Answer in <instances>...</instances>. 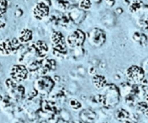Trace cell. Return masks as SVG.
Segmentation results:
<instances>
[{
    "label": "cell",
    "mask_w": 148,
    "mask_h": 123,
    "mask_svg": "<svg viewBox=\"0 0 148 123\" xmlns=\"http://www.w3.org/2000/svg\"><path fill=\"white\" fill-rule=\"evenodd\" d=\"M56 83L53 78L47 75L39 76L38 78L34 81V88L37 91V93L43 96L47 95L54 90Z\"/></svg>",
    "instance_id": "obj_1"
},
{
    "label": "cell",
    "mask_w": 148,
    "mask_h": 123,
    "mask_svg": "<svg viewBox=\"0 0 148 123\" xmlns=\"http://www.w3.org/2000/svg\"><path fill=\"white\" fill-rule=\"evenodd\" d=\"M103 90V95L105 98V105L115 107L119 103L120 99V92L119 88L117 87L115 84H106Z\"/></svg>",
    "instance_id": "obj_2"
},
{
    "label": "cell",
    "mask_w": 148,
    "mask_h": 123,
    "mask_svg": "<svg viewBox=\"0 0 148 123\" xmlns=\"http://www.w3.org/2000/svg\"><path fill=\"white\" fill-rule=\"evenodd\" d=\"M21 45V44L17 37L1 40L0 41V55L4 57L9 56V55H16Z\"/></svg>",
    "instance_id": "obj_3"
},
{
    "label": "cell",
    "mask_w": 148,
    "mask_h": 123,
    "mask_svg": "<svg viewBox=\"0 0 148 123\" xmlns=\"http://www.w3.org/2000/svg\"><path fill=\"white\" fill-rule=\"evenodd\" d=\"M86 40V34L80 29H72L66 37V44L69 49L82 46Z\"/></svg>",
    "instance_id": "obj_4"
},
{
    "label": "cell",
    "mask_w": 148,
    "mask_h": 123,
    "mask_svg": "<svg viewBox=\"0 0 148 123\" xmlns=\"http://www.w3.org/2000/svg\"><path fill=\"white\" fill-rule=\"evenodd\" d=\"M88 43L92 47L98 48L101 47L106 42V33L100 28H92L86 34Z\"/></svg>",
    "instance_id": "obj_5"
},
{
    "label": "cell",
    "mask_w": 148,
    "mask_h": 123,
    "mask_svg": "<svg viewBox=\"0 0 148 123\" xmlns=\"http://www.w3.org/2000/svg\"><path fill=\"white\" fill-rule=\"evenodd\" d=\"M28 74H29V70H27L26 65L21 64V63L13 64L8 71L9 78L17 81L18 83H21V81L27 80Z\"/></svg>",
    "instance_id": "obj_6"
},
{
    "label": "cell",
    "mask_w": 148,
    "mask_h": 123,
    "mask_svg": "<svg viewBox=\"0 0 148 123\" xmlns=\"http://www.w3.org/2000/svg\"><path fill=\"white\" fill-rule=\"evenodd\" d=\"M49 14H50V7L38 1L34 4L31 10L32 18L38 21L45 20L49 16Z\"/></svg>",
    "instance_id": "obj_7"
},
{
    "label": "cell",
    "mask_w": 148,
    "mask_h": 123,
    "mask_svg": "<svg viewBox=\"0 0 148 123\" xmlns=\"http://www.w3.org/2000/svg\"><path fill=\"white\" fill-rule=\"evenodd\" d=\"M145 76V72L142 67L132 65L129 67L126 70V77L132 83H140Z\"/></svg>",
    "instance_id": "obj_8"
},
{
    "label": "cell",
    "mask_w": 148,
    "mask_h": 123,
    "mask_svg": "<svg viewBox=\"0 0 148 123\" xmlns=\"http://www.w3.org/2000/svg\"><path fill=\"white\" fill-rule=\"evenodd\" d=\"M67 14L75 25L81 24L86 19V11L81 10L78 6H72L67 11Z\"/></svg>",
    "instance_id": "obj_9"
},
{
    "label": "cell",
    "mask_w": 148,
    "mask_h": 123,
    "mask_svg": "<svg viewBox=\"0 0 148 123\" xmlns=\"http://www.w3.org/2000/svg\"><path fill=\"white\" fill-rule=\"evenodd\" d=\"M137 20V24L141 29L148 31V5H143V7L133 14Z\"/></svg>",
    "instance_id": "obj_10"
},
{
    "label": "cell",
    "mask_w": 148,
    "mask_h": 123,
    "mask_svg": "<svg viewBox=\"0 0 148 123\" xmlns=\"http://www.w3.org/2000/svg\"><path fill=\"white\" fill-rule=\"evenodd\" d=\"M8 95L14 102H21L25 98V88L20 83H18L12 90L8 91Z\"/></svg>",
    "instance_id": "obj_11"
},
{
    "label": "cell",
    "mask_w": 148,
    "mask_h": 123,
    "mask_svg": "<svg viewBox=\"0 0 148 123\" xmlns=\"http://www.w3.org/2000/svg\"><path fill=\"white\" fill-rule=\"evenodd\" d=\"M32 38H34V33L28 28H22L17 35V39L20 41L21 44H27L31 43Z\"/></svg>",
    "instance_id": "obj_12"
},
{
    "label": "cell",
    "mask_w": 148,
    "mask_h": 123,
    "mask_svg": "<svg viewBox=\"0 0 148 123\" xmlns=\"http://www.w3.org/2000/svg\"><path fill=\"white\" fill-rule=\"evenodd\" d=\"M79 118L82 122H94L96 120L97 115L92 109L86 108L81 110V112L79 113Z\"/></svg>",
    "instance_id": "obj_13"
},
{
    "label": "cell",
    "mask_w": 148,
    "mask_h": 123,
    "mask_svg": "<svg viewBox=\"0 0 148 123\" xmlns=\"http://www.w3.org/2000/svg\"><path fill=\"white\" fill-rule=\"evenodd\" d=\"M114 116L115 118L118 121H121V122H130L131 120V113L127 111L126 109L124 108H119L114 112Z\"/></svg>",
    "instance_id": "obj_14"
},
{
    "label": "cell",
    "mask_w": 148,
    "mask_h": 123,
    "mask_svg": "<svg viewBox=\"0 0 148 123\" xmlns=\"http://www.w3.org/2000/svg\"><path fill=\"white\" fill-rule=\"evenodd\" d=\"M52 6L55 10L61 12H67L71 7L69 0H52Z\"/></svg>",
    "instance_id": "obj_15"
},
{
    "label": "cell",
    "mask_w": 148,
    "mask_h": 123,
    "mask_svg": "<svg viewBox=\"0 0 148 123\" xmlns=\"http://www.w3.org/2000/svg\"><path fill=\"white\" fill-rule=\"evenodd\" d=\"M92 83L97 90H102L106 84H108V81H106L105 76L96 73L95 75L92 76Z\"/></svg>",
    "instance_id": "obj_16"
},
{
    "label": "cell",
    "mask_w": 148,
    "mask_h": 123,
    "mask_svg": "<svg viewBox=\"0 0 148 123\" xmlns=\"http://www.w3.org/2000/svg\"><path fill=\"white\" fill-rule=\"evenodd\" d=\"M50 41L52 45H56L66 43V38L64 37V35L59 31L55 30L50 33Z\"/></svg>",
    "instance_id": "obj_17"
},
{
    "label": "cell",
    "mask_w": 148,
    "mask_h": 123,
    "mask_svg": "<svg viewBox=\"0 0 148 123\" xmlns=\"http://www.w3.org/2000/svg\"><path fill=\"white\" fill-rule=\"evenodd\" d=\"M116 14H113L111 12H106L101 18L102 24L106 27H113L116 23Z\"/></svg>",
    "instance_id": "obj_18"
},
{
    "label": "cell",
    "mask_w": 148,
    "mask_h": 123,
    "mask_svg": "<svg viewBox=\"0 0 148 123\" xmlns=\"http://www.w3.org/2000/svg\"><path fill=\"white\" fill-rule=\"evenodd\" d=\"M42 62H43V59L32 58L26 64V68L29 72H36L41 68Z\"/></svg>",
    "instance_id": "obj_19"
},
{
    "label": "cell",
    "mask_w": 148,
    "mask_h": 123,
    "mask_svg": "<svg viewBox=\"0 0 148 123\" xmlns=\"http://www.w3.org/2000/svg\"><path fill=\"white\" fill-rule=\"evenodd\" d=\"M132 40L134 42L138 43L139 44L141 45H145L147 43V36L143 33H138V31H135L132 35Z\"/></svg>",
    "instance_id": "obj_20"
},
{
    "label": "cell",
    "mask_w": 148,
    "mask_h": 123,
    "mask_svg": "<svg viewBox=\"0 0 148 123\" xmlns=\"http://www.w3.org/2000/svg\"><path fill=\"white\" fill-rule=\"evenodd\" d=\"M143 3L141 1V0H132L129 5L130 13H132V14L133 15L136 11H138L139 10H140V8L143 7Z\"/></svg>",
    "instance_id": "obj_21"
},
{
    "label": "cell",
    "mask_w": 148,
    "mask_h": 123,
    "mask_svg": "<svg viewBox=\"0 0 148 123\" xmlns=\"http://www.w3.org/2000/svg\"><path fill=\"white\" fill-rule=\"evenodd\" d=\"M85 51L82 46H77L71 49V55L73 58H81L84 56Z\"/></svg>",
    "instance_id": "obj_22"
},
{
    "label": "cell",
    "mask_w": 148,
    "mask_h": 123,
    "mask_svg": "<svg viewBox=\"0 0 148 123\" xmlns=\"http://www.w3.org/2000/svg\"><path fill=\"white\" fill-rule=\"evenodd\" d=\"M134 107H135L137 113L145 114L146 110L148 109V103L145 101H145H138Z\"/></svg>",
    "instance_id": "obj_23"
},
{
    "label": "cell",
    "mask_w": 148,
    "mask_h": 123,
    "mask_svg": "<svg viewBox=\"0 0 148 123\" xmlns=\"http://www.w3.org/2000/svg\"><path fill=\"white\" fill-rule=\"evenodd\" d=\"M69 106L72 110L77 111L82 108V103L77 99H69Z\"/></svg>",
    "instance_id": "obj_24"
},
{
    "label": "cell",
    "mask_w": 148,
    "mask_h": 123,
    "mask_svg": "<svg viewBox=\"0 0 148 123\" xmlns=\"http://www.w3.org/2000/svg\"><path fill=\"white\" fill-rule=\"evenodd\" d=\"M67 89H68L69 93H71L72 94H75L78 93L79 89H80V86H79V84L76 83L75 81H71V83H69Z\"/></svg>",
    "instance_id": "obj_25"
},
{
    "label": "cell",
    "mask_w": 148,
    "mask_h": 123,
    "mask_svg": "<svg viewBox=\"0 0 148 123\" xmlns=\"http://www.w3.org/2000/svg\"><path fill=\"white\" fill-rule=\"evenodd\" d=\"M78 7L81 8V10H84V11H88L91 10L92 8V2L91 0H81V2L79 3Z\"/></svg>",
    "instance_id": "obj_26"
},
{
    "label": "cell",
    "mask_w": 148,
    "mask_h": 123,
    "mask_svg": "<svg viewBox=\"0 0 148 123\" xmlns=\"http://www.w3.org/2000/svg\"><path fill=\"white\" fill-rule=\"evenodd\" d=\"M101 112L103 113V115L105 117H108L110 115H112V114H114L115 110H114L113 107H110V106H108V105H105V106L101 107Z\"/></svg>",
    "instance_id": "obj_27"
},
{
    "label": "cell",
    "mask_w": 148,
    "mask_h": 123,
    "mask_svg": "<svg viewBox=\"0 0 148 123\" xmlns=\"http://www.w3.org/2000/svg\"><path fill=\"white\" fill-rule=\"evenodd\" d=\"M17 84H18L17 81L12 80L11 78H9V77H8V78H7L6 80H5V81H4V85H5V87H6L8 92V91L12 90Z\"/></svg>",
    "instance_id": "obj_28"
},
{
    "label": "cell",
    "mask_w": 148,
    "mask_h": 123,
    "mask_svg": "<svg viewBox=\"0 0 148 123\" xmlns=\"http://www.w3.org/2000/svg\"><path fill=\"white\" fill-rule=\"evenodd\" d=\"M59 117L62 118L65 122L71 121V113H69L67 109H61L59 111Z\"/></svg>",
    "instance_id": "obj_29"
},
{
    "label": "cell",
    "mask_w": 148,
    "mask_h": 123,
    "mask_svg": "<svg viewBox=\"0 0 148 123\" xmlns=\"http://www.w3.org/2000/svg\"><path fill=\"white\" fill-rule=\"evenodd\" d=\"M8 8V0H0V15H6Z\"/></svg>",
    "instance_id": "obj_30"
},
{
    "label": "cell",
    "mask_w": 148,
    "mask_h": 123,
    "mask_svg": "<svg viewBox=\"0 0 148 123\" xmlns=\"http://www.w3.org/2000/svg\"><path fill=\"white\" fill-rule=\"evenodd\" d=\"M75 70L77 72V74L80 76V77H84L87 74V70L83 66H79V67H77L76 69H75Z\"/></svg>",
    "instance_id": "obj_31"
},
{
    "label": "cell",
    "mask_w": 148,
    "mask_h": 123,
    "mask_svg": "<svg viewBox=\"0 0 148 123\" xmlns=\"http://www.w3.org/2000/svg\"><path fill=\"white\" fill-rule=\"evenodd\" d=\"M87 73L90 74L91 76H94L97 73L96 71V66H94V65H91L89 68L87 69Z\"/></svg>",
    "instance_id": "obj_32"
},
{
    "label": "cell",
    "mask_w": 148,
    "mask_h": 123,
    "mask_svg": "<svg viewBox=\"0 0 148 123\" xmlns=\"http://www.w3.org/2000/svg\"><path fill=\"white\" fill-rule=\"evenodd\" d=\"M7 25V19L5 15H0V30L5 28Z\"/></svg>",
    "instance_id": "obj_33"
},
{
    "label": "cell",
    "mask_w": 148,
    "mask_h": 123,
    "mask_svg": "<svg viewBox=\"0 0 148 123\" xmlns=\"http://www.w3.org/2000/svg\"><path fill=\"white\" fill-rule=\"evenodd\" d=\"M142 68H143V70H145V74L146 73L148 74V57L145 58V60L143 61V63H142Z\"/></svg>",
    "instance_id": "obj_34"
},
{
    "label": "cell",
    "mask_w": 148,
    "mask_h": 123,
    "mask_svg": "<svg viewBox=\"0 0 148 123\" xmlns=\"http://www.w3.org/2000/svg\"><path fill=\"white\" fill-rule=\"evenodd\" d=\"M123 73L122 72H120V71H116V73L114 74V80L116 81H120V80H122L123 79Z\"/></svg>",
    "instance_id": "obj_35"
},
{
    "label": "cell",
    "mask_w": 148,
    "mask_h": 123,
    "mask_svg": "<svg viewBox=\"0 0 148 123\" xmlns=\"http://www.w3.org/2000/svg\"><path fill=\"white\" fill-rule=\"evenodd\" d=\"M22 15H23V10L20 8H18L17 10H15V12H14V16H15V18H17V19L22 17Z\"/></svg>",
    "instance_id": "obj_36"
},
{
    "label": "cell",
    "mask_w": 148,
    "mask_h": 123,
    "mask_svg": "<svg viewBox=\"0 0 148 123\" xmlns=\"http://www.w3.org/2000/svg\"><path fill=\"white\" fill-rule=\"evenodd\" d=\"M105 2H106V5L108 6V7L112 8V7H114V5H115L116 0H105Z\"/></svg>",
    "instance_id": "obj_37"
},
{
    "label": "cell",
    "mask_w": 148,
    "mask_h": 123,
    "mask_svg": "<svg viewBox=\"0 0 148 123\" xmlns=\"http://www.w3.org/2000/svg\"><path fill=\"white\" fill-rule=\"evenodd\" d=\"M99 67V69H101V70H105L106 68V61H104V60H100L99 61V63H98V65H97Z\"/></svg>",
    "instance_id": "obj_38"
},
{
    "label": "cell",
    "mask_w": 148,
    "mask_h": 123,
    "mask_svg": "<svg viewBox=\"0 0 148 123\" xmlns=\"http://www.w3.org/2000/svg\"><path fill=\"white\" fill-rule=\"evenodd\" d=\"M38 2L44 3V4H45V5L48 6V7L52 6V0H38Z\"/></svg>",
    "instance_id": "obj_39"
},
{
    "label": "cell",
    "mask_w": 148,
    "mask_h": 123,
    "mask_svg": "<svg viewBox=\"0 0 148 123\" xmlns=\"http://www.w3.org/2000/svg\"><path fill=\"white\" fill-rule=\"evenodd\" d=\"M122 13H123V8H116V10H115V14L116 15L119 16V15H121Z\"/></svg>",
    "instance_id": "obj_40"
},
{
    "label": "cell",
    "mask_w": 148,
    "mask_h": 123,
    "mask_svg": "<svg viewBox=\"0 0 148 123\" xmlns=\"http://www.w3.org/2000/svg\"><path fill=\"white\" fill-rule=\"evenodd\" d=\"M69 2L71 3V5L72 6H78L79 3L81 2V0H69Z\"/></svg>",
    "instance_id": "obj_41"
},
{
    "label": "cell",
    "mask_w": 148,
    "mask_h": 123,
    "mask_svg": "<svg viewBox=\"0 0 148 123\" xmlns=\"http://www.w3.org/2000/svg\"><path fill=\"white\" fill-rule=\"evenodd\" d=\"M143 99L148 103V85L145 86V96H143Z\"/></svg>",
    "instance_id": "obj_42"
},
{
    "label": "cell",
    "mask_w": 148,
    "mask_h": 123,
    "mask_svg": "<svg viewBox=\"0 0 148 123\" xmlns=\"http://www.w3.org/2000/svg\"><path fill=\"white\" fill-rule=\"evenodd\" d=\"M53 80L55 83H60V81H61V78H60V76H58V75H54Z\"/></svg>",
    "instance_id": "obj_43"
},
{
    "label": "cell",
    "mask_w": 148,
    "mask_h": 123,
    "mask_svg": "<svg viewBox=\"0 0 148 123\" xmlns=\"http://www.w3.org/2000/svg\"><path fill=\"white\" fill-rule=\"evenodd\" d=\"M92 4H95V5H98L102 2V0H91Z\"/></svg>",
    "instance_id": "obj_44"
},
{
    "label": "cell",
    "mask_w": 148,
    "mask_h": 123,
    "mask_svg": "<svg viewBox=\"0 0 148 123\" xmlns=\"http://www.w3.org/2000/svg\"><path fill=\"white\" fill-rule=\"evenodd\" d=\"M122 2H123L126 6H129V5H130V3H131V0H122Z\"/></svg>",
    "instance_id": "obj_45"
},
{
    "label": "cell",
    "mask_w": 148,
    "mask_h": 123,
    "mask_svg": "<svg viewBox=\"0 0 148 123\" xmlns=\"http://www.w3.org/2000/svg\"><path fill=\"white\" fill-rule=\"evenodd\" d=\"M145 115L148 118V109H147V110H146V112H145Z\"/></svg>",
    "instance_id": "obj_46"
},
{
    "label": "cell",
    "mask_w": 148,
    "mask_h": 123,
    "mask_svg": "<svg viewBox=\"0 0 148 123\" xmlns=\"http://www.w3.org/2000/svg\"><path fill=\"white\" fill-rule=\"evenodd\" d=\"M0 69H1V64H0Z\"/></svg>",
    "instance_id": "obj_47"
}]
</instances>
